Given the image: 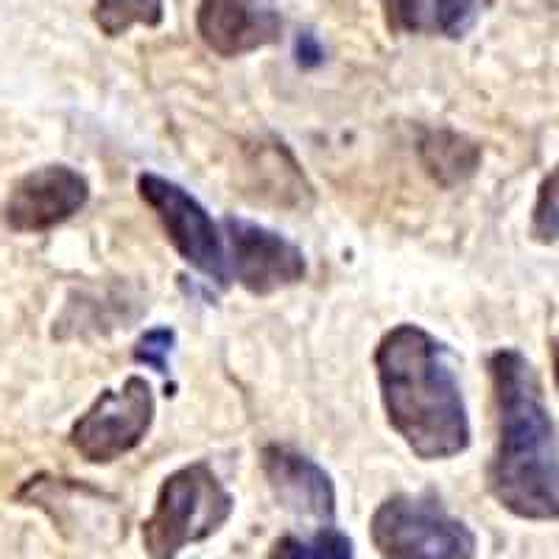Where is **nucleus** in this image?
<instances>
[{"label": "nucleus", "mask_w": 559, "mask_h": 559, "mask_svg": "<svg viewBox=\"0 0 559 559\" xmlns=\"http://www.w3.org/2000/svg\"><path fill=\"white\" fill-rule=\"evenodd\" d=\"M224 229L233 249V272L249 294L269 297L306 277V254L274 229L233 216L224 218Z\"/></svg>", "instance_id": "nucleus-7"}, {"label": "nucleus", "mask_w": 559, "mask_h": 559, "mask_svg": "<svg viewBox=\"0 0 559 559\" xmlns=\"http://www.w3.org/2000/svg\"><path fill=\"white\" fill-rule=\"evenodd\" d=\"M376 372L389 426L414 456L437 462L471 448V417L445 344L417 324H397L378 344Z\"/></svg>", "instance_id": "nucleus-2"}, {"label": "nucleus", "mask_w": 559, "mask_h": 559, "mask_svg": "<svg viewBox=\"0 0 559 559\" xmlns=\"http://www.w3.org/2000/svg\"><path fill=\"white\" fill-rule=\"evenodd\" d=\"M372 543L381 559H473L476 534L431 496H392L376 509Z\"/></svg>", "instance_id": "nucleus-4"}, {"label": "nucleus", "mask_w": 559, "mask_h": 559, "mask_svg": "<svg viewBox=\"0 0 559 559\" xmlns=\"http://www.w3.org/2000/svg\"><path fill=\"white\" fill-rule=\"evenodd\" d=\"M236 501L204 462L179 467L163 481L157 503L143 523V548L152 559H177L191 543H202L233 518Z\"/></svg>", "instance_id": "nucleus-3"}, {"label": "nucleus", "mask_w": 559, "mask_h": 559, "mask_svg": "<svg viewBox=\"0 0 559 559\" xmlns=\"http://www.w3.org/2000/svg\"><path fill=\"white\" fill-rule=\"evenodd\" d=\"M554 383H557V392H559V338L554 342Z\"/></svg>", "instance_id": "nucleus-19"}, {"label": "nucleus", "mask_w": 559, "mask_h": 559, "mask_svg": "<svg viewBox=\"0 0 559 559\" xmlns=\"http://www.w3.org/2000/svg\"><path fill=\"white\" fill-rule=\"evenodd\" d=\"M297 59L302 68H317V64L324 62V48L319 45L317 34L302 32L297 37Z\"/></svg>", "instance_id": "nucleus-18"}, {"label": "nucleus", "mask_w": 559, "mask_h": 559, "mask_svg": "<svg viewBox=\"0 0 559 559\" xmlns=\"http://www.w3.org/2000/svg\"><path fill=\"white\" fill-rule=\"evenodd\" d=\"M489 3L492 0H437V28L451 39L467 37Z\"/></svg>", "instance_id": "nucleus-15"}, {"label": "nucleus", "mask_w": 559, "mask_h": 559, "mask_svg": "<svg viewBox=\"0 0 559 559\" xmlns=\"http://www.w3.org/2000/svg\"><path fill=\"white\" fill-rule=\"evenodd\" d=\"M90 182L70 166H43L14 182L3 218L17 233H45L73 218L87 204Z\"/></svg>", "instance_id": "nucleus-8"}, {"label": "nucleus", "mask_w": 559, "mask_h": 559, "mask_svg": "<svg viewBox=\"0 0 559 559\" xmlns=\"http://www.w3.org/2000/svg\"><path fill=\"white\" fill-rule=\"evenodd\" d=\"M261 467L272 487L280 507L294 515L333 521L336 512V489L331 476L306 453H297L286 445H266L261 453Z\"/></svg>", "instance_id": "nucleus-10"}, {"label": "nucleus", "mask_w": 559, "mask_h": 559, "mask_svg": "<svg viewBox=\"0 0 559 559\" xmlns=\"http://www.w3.org/2000/svg\"><path fill=\"white\" fill-rule=\"evenodd\" d=\"M166 3L163 0H98L93 20L107 37H121L132 26L154 28L163 23Z\"/></svg>", "instance_id": "nucleus-12"}, {"label": "nucleus", "mask_w": 559, "mask_h": 559, "mask_svg": "<svg viewBox=\"0 0 559 559\" xmlns=\"http://www.w3.org/2000/svg\"><path fill=\"white\" fill-rule=\"evenodd\" d=\"M157 403L146 378L132 376L121 389H107L98 401L76 419L70 445L84 462L109 464L146 439L152 431Z\"/></svg>", "instance_id": "nucleus-5"}, {"label": "nucleus", "mask_w": 559, "mask_h": 559, "mask_svg": "<svg viewBox=\"0 0 559 559\" xmlns=\"http://www.w3.org/2000/svg\"><path fill=\"white\" fill-rule=\"evenodd\" d=\"M138 193L154 210V216L163 224L179 258L218 286H227L224 243L207 210L185 188L157 174H140Z\"/></svg>", "instance_id": "nucleus-6"}, {"label": "nucleus", "mask_w": 559, "mask_h": 559, "mask_svg": "<svg viewBox=\"0 0 559 559\" xmlns=\"http://www.w3.org/2000/svg\"><path fill=\"white\" fill-rule=\"evenodd\" d=\"M392 34H414L423 28V0H381Z\"/></svg>", "instance_id": "nucleus-17"}, {"label": "nucleus", "mask_w": 559, "mask_h": 559, "mask_svg": "<svg viewBox=\"0 0 559 559\" xmlns=\"http://www.w3.org/2000/svg\"><path fill=\"white\" fill-rule=\"evenodd\" d=\"M543 3H546V7H551V9H559V0H543Z\"/></svg>", "instance_id": "nucleus-20"}, {"label": "nucleus", "mask_w": 559, "mask_h": 559, "mask_svg": "<svg viewBox=\"0 0 559 559\" xmlns=\"http://www.w3.org/2000/svg\"><path fill=\"white\" fill-rule=\"evenodd\" d=\"M532 236L540 243L559 241V168H554L543 179L540 191H537L532 213Z\"/></svg>", "instance_id": "nucleus-14"}, {"label": "nucleus", "mask_w": 559, "mask_h": 559, "mask_svg": "<svg viewBox=\"0 0 559 559\" xmlns=\"http://www.w3.org/2000/svg\"><path fill=\"white\" fill-rule=\"evenodd\" d=\"M419 163L439 188H456L481 168V146L451 129L423 134L417 146Z\"/></svg>", "instance_id": "nucleus-11"}, {"label": "nucleus", "mask_w": 559, "mask_h": 559, "mask_svg": "<svg viewBox=\"0 0 559 559\" xmlns=\"http://www.w3.org/2000/svg\"><path fill=\"white\" fill-rule=\"evenodd\" d=\"M496 401V453L487 487L523 521H559V431L523 353L496 349L487 361Z\"/></svg>", "instance_id": "nucleus-1"}, {"label": "nucleus", "mask_w": 559, "mask_h": 559, "mask_svg": "<svg viewBox=\"0 0 559 559\" xmlns=\"http://www.w3.org/2000/svg\"><path fill=\"white\" fill-rule=\"evenodd\" d=\"M197 28L210 51L233 59L277 43L283 23L254 0H199Z\"/></svg>", "instance_id": "nucleus-9"}, {"label": "nucleus", "mask_w": 559, "mask_h": 559, "mask_svg": "<svg viewBox=\"0 0 559 559\" xmlns=\"http://www.w3.org/2000/svg\"><path fill=\"white\" fill-rule=\"evenodd\" d=\"M269 559H356L353 557V540L338 528L324 526L313 534L311 540H299L294 534L280 537L269 551Z\"/></svg>", "instance_id": "nucleus-13"}, {"label": "nucleus", "mask_w": 559, "mask_h": 559, "mask_svg": "<svg viewBox=\"0 0 559 559\" xmlns=\"http://www.w3.org/2000/svg\"><path fill=\"white\" fill-rule=\"evenodd\" d=\"M174 344H177V333L171 328H154V331L143 333L134 344V361L146 364L159 376H168V358L174 353Z\"/></svg>", "instance_id": "nucleus-16"}]
</instances>
